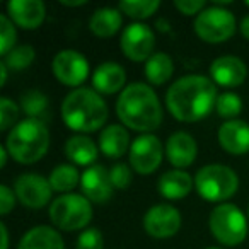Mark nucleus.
Returning a JSON list of instances; mask_svg holds the SVG:
<instances>
[{
	"mask_svg": "<svg viewBox=\"0 0 249 249\" xmlns=\"http://www.w3.org/2000/svg\"><path fill=\"white\" fill-rule=\"evenodd\" d=\"M217 87L212 79L198 73L179 77L166 92V106L169 113L183 123H195L215 109Z\"/></svg>",
	"mask_w": 249,
	"mask_h": 249,
	"instance_id": "obj_1",
	"label": "nucleus"
},
{
	"mask_svg": "<svg viewBox=\"0 0 249 249\" xmlns=\"http://www.w3.org/2000/svg\"><path fill=\"white\" fill-rule=\"evenodd\" d=\"M116 114L123 126L143 135L160 126L162 104L149 84L133 82L128 84L118 96Z\"/></svg>",
	"mask_w": 249,
	"mask_h": 249,
	"instance_id": "obj_2",
	"label": "nucleus"
},
{
	"mask_svg": "<svg viewBox=\"0 0 249 249\" xmlns=\"http://www.w3.org/2000/svg\"><path fill=\"white\" fill-rule=\"evenodd\" d=\"M62 120L67 128L80 133H90L104 126L109 116L106 101L89 87L73 89L62 101Z\"/></svg>",
	"mask_w": 249,
	"mask_h": 249,
	"instance_id": "obj_3",
	"label": "nucleus"
},
{
	"mask_svg": "<svg viewBox=\"0 0 249 249\" xmlns=\"http://www.w3.org/2000/svg\"><path fill=\"white\" fill-rule=\"evenodd\" d=\"M5 149L16 162L29 166L46 156L50 149V130L43 120L26 118L7 133Z\"/></svg>",
	"mask_w": 249,
	"mask_h": 249,
	"instance_id": "obj_4",
	"label": "nucleus"
},
{
	"mask_svg": "<svg viewBox=\"0 0 249 249\" xmlns=\"http://www.w3.org/2000/svg\"><path fill=\"white\" fill-rule=\"evenodd\" d=\"M195 190L203 200L212 203H227L239 190L235 171L224 164H207L195 174Z\"/></svg>",
	"mask_w": 249,
	"mask_h": 249,
	"instance_id": "obj_5",
	"label": "nucleus"
},
{
	"mask_svg": "<svg viewBox=\"0 0 249 249\" xmlns=\"http://www.w3.org/2000/svg\"><path fill=\"white\" fill-rule=\"evenodd\" d=\"M48 215L52 224L60 231H86L92 218V203L84 195H60L50 203Z\"/></svg>",
	"mask_w": 249,
	"mask_h": 249,
	"instance_id": "obj_6",
	"label": "nucleus"
},
{
	"mask_svg": "<svg viewBox=\"0 0 249 249\" xmlns=\"http://www.w3.org/2000/svg\"><path fill=\"white\" fill-rule=\"evenodd\" d=\"M210 232L222 246H239L248 237V218L237 205L220 203L208 217Z\"/></svg>",
	"mask_w": 249,
	"mask_h": 249,
	"instance_id": "obj_7",
	"label": "nucleus"
},
{
	"mask_svg": "<svg viewBox=\"0 0 249 249\" xmlns=\"http://www.w3.org/2000/svg\"><path fill=\"white\" fill-rule=\"evenodd\" d=\"M235 29H237V22H235L234 14L220 5L203 9L195 19L196 36L210 45H218V43L231 39Z\"/></svg>",
	"mask_w": 249,
	"mask_h": 249,
	"instance_id": "obj_8",
	"label": "nucleus"
},
{
	"mask_svg": "<svg viewBox=\"0 0 249 249\" xmlns=\"http://www.w3.org/2000/svg\"><path fill=\"white\" fill-rule=\"evenodd\" d=\"M164 157V147L160 140L152 133H143L132 142L128 152L130 166L137 174H152L160 166Z\"/></svg>",
	"mask_w": 249,
	"mask_h": 249,
	"instance_id": "obj_9",
	"label": "nucleus"
},
{
	"mask_svg": "<svg viewBox=\"0 0 249 249\" xmlns=\"http://www.w3.org/2000/svg\"><path fill=\"white\" fill-rule=\"evenodd\" d=\"M156 35L150 26L143 22H132L123 29L120 48L123 55L132 62H147L154 55Z\"/></svg>",
	"mask_w": 249,
	"mask_h": 249,
	"instance_id": "obj_10",
	"label": "nucleus"
},
{
	"mask_svg": "<svg viewBox=\"0 0 249 249\" xmlns=\"http://www.w3.org/2000/svg\"><path fill=\"white\" fill-rule=\"evenodd\" d=\"M52 70L60 84L79 89L89 75V62L77 50H62L53 58Z\"/></svg>",
	"mask_w": 249,
	"mask_h": 249,
	"instance_id": "obj_11",
	"label": "nucleus"
},
{
	"mask_svg": "<svg viewBox=\"0 0 249 249\" xmlns=\"http://www.w3.org/2000/svg\"><path fill=\"white\" fill-rule=\"evenodd\" d=\"M14 193L26 208L39 210L52 201L53 188L48 178L36 173H26L16 179Z\"/></svg>",
	"mask_w": 249,
	"mask_h": 249,
	"instance_id": "obj_12",
	"label": "nucleus"
},
{
	"mask_svg": "<svg viewBox=\"0 0 249 249\" xmlns=\"http://www.w3.org/2000/svg\"><path fill=\"white\" fill-rule=\"evenodd\" d=\"M143 229L154 239H169L181 229V213L169 203H157L143 215Z\"/></svg>",
	"mask_w": 249,
	"mask_h": 249,
	"instance_id": "obj_13",
	"label": "nucleus"
},
{
	"mask_svg": "<svg viewBox=\"0 0 249 249\" xmlns=\"http://www.w3.org/2000/svg\"><path fill=\"white\" fill-rule=\"evenodd\" d=\"M80 190L90 203L103 205L109 201L114 191L109 171L101 164H94V166L87 167L80 178Z\"/></svg>",
	"mask_w": 249,
	"mask_h": 249,
	"instance_id": "obj_14",
	"label": "nucleus"
},
{
	"mask_svg": "<svg viewBox=\"0 0 249 249\" xmlns=\"http://www.w3.org/2000/svg\"><path fill=\"white\" fill-rule=\"evenodd\" d=\"M210 75L215 86L220 87H239L248 79V65L235 55L218 56L212 62Z\"/></svg>",
	"mask_w": 249,
	"mask_h": 249,
	"instance_id": "obj_15",
	"label": "nucleus"
},
{
	"mask_svg": "<svg viewBox=\"0 0 249 249\" xmlns=\"http://www.w3.org/2000/svg\"><path fill=\"white\" fill-rule=\"evenodd\" d=\"M7 16L21 29H38L45 22L46 5L41 0H11L7 4Z\"/></svg>",
	"mask_w": 249,
	"mask_h": 249,
	"instance_id": "obj_16",
	"label": "nucleus"
},
{
	"mask_svg": "<svg viewBox=\"0 0 249 249\" xmlns=\"http://www.w3.org/2000/svg\"><path fill=\"white\" fill-rule=\"evenodd\" d=\"M166 156L174 169H186L198 156V145L193 135L188 132H174L166 142Z\"/></svg>",
	"mask_w": 249,
	"mask_h": 249,
	"instance_id": "obj_17",
	"label": "nucleus"
},
{
	"mask_svg": "<svg viewBox=\"0 0 249 249\" xmlns=\"http://www.w3.org/2000/svg\"><path fill=\"white\" fill-rule=\"evenodd\" d=\"M218 143L231 156H244L249 152V124L242 120H231L220 124Z\"/></svg>",
	"mask_w": 249,
	"mask_h": 249,
	"instance_id": "obj_18",
	"label": "nucleus"
},
{
	"mask_svg": "<svg viewBox=\"0 0 249 249\" xmlns=\"http://www.w3.org/2000/svg\"><path fill=\"white\" fill-rule=\"evenodd\" d=\"M126 87V72L116 62H104L92 73V89L101 96H111Z\"/></svg>",
	"mask_w": 249,
	"mask_h": 249,
	"instance_id": "obj_19",
	"label": "nucleus"
},
{
	"mask_svg": "<svg viewBox=\"0 0 249 249\" xmlns=\"http://www.w3.org/2000/svg\"><path fill=\"white\" fill-rule=\"evenodd\" d=\"M97 147L107 159H120L126 152H130V147H132L128 130L118 123L107 124L101 132Z\"/></svg>",
	"mask_w": 249,
	"mask_h": 249,
	"instance_id": "obj_20",
	"label": "nucleus"
},
{
	"mask_svg": "<svg viewBox=\"0 0 249 249\" xmlns=\"http://www.w3.org/2000/svg\"><path fill=\"white\" fill-rule=\"evenodd\" d=\"M193 186L195 178H191L186 171L181 169L167 171L159 178V183H157L159 195L167 200H181V198L188 196Z\"/></svg>",
	"mask_w": 249,
	"mask_h": 249,
	"instance_id": "obj_21",
	"label": "nucleus"
},
{
	"mask_svg": "<svg viewBox=\"0 0 249 249\" xmlns=\"http://www.w3.org/2000/svg\"><path fill=\"white\" fill-rule=\"evenodd\" d=\"M18 249H65V242L56 229L36 225L22 235Z\"/></svg>",
	"mask_w": 249,
	"mask_h": 249,
	"instance_id": "obj_22",
	"label": "nucleus"
},
{
	"mask_svg": "<svg viewBox=\"0 0 249 249\" xmlns=\"http://www.w3.org/2000/svg\"><path fill=\"white\" fill-rule=\"evenodd\" d=\"M65 156L69 160L77 166H86L90 167L97 160L99 156V147L96 145L90 137L86 135H72L65 142Z\"/></svg>",
	"mask_w": 249,
	"mask_h": 249,
	"instance_id": "obj_23",
	"label": "nucleus"
},
{
	"mask_svg": "<svg viewBox=\"0 0 249 249\" xmlns=\"http://www.w3.org/2000/svg\"><path fill=\"white\" fill-rule=\"evenodd\" d=\"M123 24V14L120 9L101 7L92 12L89 19V29L97 38H111L120 31Z\"/></svg>",
	"mask_w": 249,
	"mask_h": 249,
	"instance_id": "obj_24",
	"label": "nucleus"
},
{
	"mask_svg": "<svg viewBox=\"0 0 249 249\" xmlns=\"http://www.w3.org/2000/svg\"><path fill=\"white\" fill-rule=\"evenodd\" d=\"M143 72H145V79L150 82V86H164L173 77L174 62L167 53L157 52L145 62Z\"/></svg>",
	"mask_w": 249,
	"mask_h": 249,
	"instance_id": "obj_25",
	"label": "nucleus"
},
{
	"mask_svg": "<svg viewBox=\"0 0 249 249\" xmlns=\"http://www.w3.org/2000/svg\"><path fill=\"white\" fill-rule=\"evenodd\" d=\"M80 173L73 164H60L50 173L48 181L52 184L53 191H58L62 195H67L80 184Z\"/></svg>",
	"mask_w": 249,
	"mask_h": 249,
	"instance_id": "obj_26",
	"label": "nucleus"
},
{
	"mask_svg": "<svg viewBox=\"0 0 249 249\" xmlns=\"http://www.w3.org/2000/svg\"><path fill=\"white\" fill-rule=\"evenodd\" d=\"M159 7V0H123L118 5L121 14L128 16L130 19H135L137 22L154 16Z\"/></svg>",
	"mask_w": 249,
	"mask_h": 249,
	"instance_id": "obj_27",
	"label": "nucleus"
},
{
	"mask_svg": "<svg viewBox=\"0 0 249 249\" xmlns=\"http://www.w3.org/2000/svg\"><path fill=\"white\" fill-rule=\"evenodd\" d=\"M21 111L28 118L41 120L43 114L48 111V97L38 89H29L21 96Z\"/></svg>",
	"mask_w": 249,
	"mask_h": 249,
	"instance_id": "obj_28",
	"label": "nucleus"
},
{
	"mask_svg": "<svg viewBox=\"0 0 249 249\" xmlns=\"http://www.w3.org/2000/svg\"><path fill=\"white\" fill-rule=\"evenodd\" d=\"M35 56L36 52L31 45H21V46H16L12 52H9L7 55L4 56L2 62L7 65L9 70L12 72H21V70L28 69L33 62H35Z\"/></svg>",
	"mask_w": 249,
	"mask_h": 249,
	"instance_id": "obj_29",
	"label": "nucleus"
},
{
	"mask_svg": "<svg viewBox=\"0 0 249 249\" xmlns=\"http://www.w3.org/2000/svg\"><path fill=\"white\" fill-rule=\"evenodd\" d=\"M215 111L224 120H235V116H239L242 111V99L235 92H222L217 97Z\"/></svg>",
	"mask_w": 249,
	"mask_h": 249,
	"instance_id": "obj_30",
	"label": "nucleus"
},
{
	"mask_svg": "<svg viewBox=\"0 0 249 249\" xmlns=\"http://www.w3.org/2000/svg\"><path fill=\"white\" fill-rule=\"evenodd\" d=\"M19 113H21V106H18L9 97H2L0 99V132H11L19 123Z\"/></svg>",
	"mask_w": 249,
	"mask_h": 249,
	"instance_id": "obj_31",
	"label": "nucleus"
},
{
	"mask_svg": "<svg viewBox=\"0 0 249 249\" xmlns=\"http://www.w3.org/2000/svg\"><path fill=\"white\" fill-rule=\"evenodd\" d=\"M14 22L9 19L7 14L0 16V55L5 56L9 52L16 48V39H18V33H16Z\"/></svg>",
	"mask_w": 249,
	"mask_h": 249,
	"instance_id": "obj_32",
	"label": "nucleus"
},
{
	"mask_svg": "<svg viewBox=\"0 0 249 249\" xmlns=\"http://www.w3.org/2000/svg\"><path fill=\"white\" fill-rule=\"evenodd\" d=\"M109 178H111V183H113L114 190H126V188L132 184V179H133L132 166L123 164V162L114 164L109 169Z\"/></svg>",
	"mask_w": 249,
	"mask_h": 249,
	"instance_id": "obj_33",
	"label": "nucleus"
},
{
	"mask_svg": "<svg viewBox=\"0 0 249 249\" xmlns=\"http://www.w3.org/2000/svg\"><path fill=\"white\" fill-rule=\"evenodd\" d=\"M75 249H104V237L99 229H86L77 237Z\"/></svg>",
	"mask_w": 249,
	"mask_h": 249,
	"instance_id": "obj_34",
	"label": "nucleus"
},
{
	"mask_svg": "<svg viewBox=\"0 0 249 249\" xmlns=\"http://www.w3.org/2000/svg\"><path fill=\"white\" fill-rule=\"evenodd\" d=\"M174 7L183 16H198L207 9V4L203 0H174Z\"/></svg>",
	"mask_w": 249,
	"mask_h": 249,
	"instance_id": "obj_35",
	"label": "nucleus"
},
{
	"mask_svg": "<svg viewBox=\"0 0 249 249\" xmlns=\"http://www.w3.org/2000/svg\"><path fill=\"white\" fill-rule=\"evenodd\" d=\"M16 193L14 190L7 186V184H2L0 186V213L4 215H9L16 207Z\"/></svg>",
	"mask_w": 249,
	"mask_h": 249,
	"instance_id": "obj_36",
	"label": "nucleus"
},
{
	"mask_svg": "<svg viewBox=\"0 0 249 249\" xmlns=\"http://www.w3.org/2000/svg\"><path fill=\"white\" fill-rule=\"evenodd\" d=\"M239 31H241V35L244 36V38L249 41V16H246V18L241 19V24H239Z\"/></svg>",
	"mask_w": 249,
	"mask_h": 249,
	"instance_id": "obj_37",
	"label": "nucleus"
},
{
	"mask_svg": "<svg viewBox=\"0 0 249 249\" xmlns=\"http://www.w3.org/2000/svg\"><path fill=\"white\" fill-rule=\"evenodd\" d=\"M0 235H2V248L0 249H9V231L5 224H0Z\"/></svg>",
	"mask_w": 249,
	"mask_h": 249,
	"instance_id": "obj_38",
	"label": "nucleus"
},
{
	"mask_svg": "<svg viewBox=\"0 0 249 249\" xmlns=\"http://www.w3.org/2000/svg\"><path fill=\"white\" fill-rule=\"evenodd\" d=\"M60 4L65 7H80L86 4V0H60Z\"/></svg>",
	"mask_w": 249,
	"mask_h": 249,
	"instance_id": "obj_39",
	"label": "nucleus"
},
{
	"mask_svg": "<svg viewBox=\"0 0 249 249\" xmlns=\"http://www.w3.org/2000/svg\"><path fill=\"white\" fill-rule=\"evenodd\" d=\"M7 65L4 62H0V72H2V80H0V87H4L5 82H7Z\"/></svg>",
	"mask_w": 249,
	"mask_h": 249,
	"instance_id": "obj_40",
	"label": "nucleus"
},
{
	"mask_svg": "<svg viewBox=\"0 0 249 249\" xmlns=\"http://www.w3.org/2000/svg\"><path fill=\"white\" fill-rule=\"evenodd\" d=\"M7 149L4 147H0V167H5V164H7Z\"/></svg>",
	"mask_w": 249,
	"mask_h": 249,
	"instance_id": "obj_41",
	"label": "nucleus"
},
{
	"mask_svg": "<svg viewBox=\"0 0 249 249\" xmlns=\"http://www.w3.org/2000/svg\"><path fill=\"white\" fill-rule=\"evenodd\" d=\"M205 249H222V248H217V246H210V248H205Z\"/></svg>",
	"mask_w": 249,
	"mask_h": 249,
	"instance_id": "obj_42",
	"label": "nucleus"
},
{
	"mask_svg": "<svg viewBox=\"0 0 249 249\" xmlns=\"http://www.w3.org/2000/svg\"><path fill=\"white\" fill-rule=\"evenodd\" d=\"M248 220H249V205H248Z\"/></svg>",
	"mask_w": 249,
	"mask_h": 249,
	"instance_id": "obj_43",
	"label": "nucleus"
},
{
	"mask_svg": "<svg viewBox=\"0 0 249 249\" xmlns=\"http://www.w3.org/2000/svg\"><path fill=\"white\" fill-rule=\"evenodd\" d=\"M244 4H246V7H249V2H244Z\"/></svg>",
	"mask_w": 249,
	"mask_h": 249,
	"instance_id": "obj_44",
	"label": "nucleus"
}]
</instances>
